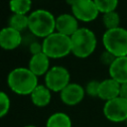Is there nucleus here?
Instances as JSON below:
<instances>
[{
	"instance_id": "nucleus-1",
	"label": "nucleus",
	"mask_w": 127,
	"mask_h": 127,
	"mask_svg": "<svg viewBox=\"0 0 127 127\" xmlns=\"http://www.w3.org/2000/svg\"><path fill=\"white\" fill-rule=\"evenodd\" d=\"M38 84V76L28 67H15L7 75L8 87L18 95H30Z\"/></svg>"
},
{
	"instance_id": "nucleus-2",
	"label": "nucleus",
	"mask_w": 127,
	"mask_h": 127,
	"mask_svg": "<svg viewBox=\"0 0 127 127\" xmlns=\"http://www.w3.org/2000/svg\"><path fill=\"white\" fill-rule=\"evenodd\" d=\"M28 30L37 38L45 39L56 31V17L46 9H37L28 15Z\"/></svg>"
},
{
	"instance_id": "nucleus-3",
	"label": "nucleus",
	"mask_w": 127,
	"mask_h": 127,
	"mask_svg": "<svg viewBox=\"0 0 127 127\" xmlns=\"http://www.w3.org/2000/svg\"><path fill=\"white\" fill-rule=\"evenodd\" d=\"M71 54L79 59L88 58L96 49L97 39L88 28H79L71 37Z\"/></svg>"
},
{
	"instance_id": "nucleus-4",
	"label": "nucleus",
	"mask_w": 127,
	"mask_h": 127,
	"mask_svg": "<svg viewBox=\"0 0 127 127\" xmlns=\"http://www.w3.org/2000/svg\"><path fill=\"white\" fill-rule=\"evenodd\" d=\"M43 53L50 59H62L71 54L70 37L57 31L43 39Z\"/></svg>"
},
{
	"instance_id": "nucleus-5",
	"label": "nucleus",
	"mask_w": 127,
	"mask_h": 127,
	"mask_svg": "<svg viewBox=\"0 0 127 127\" xmlns=\"http://www.w3.org/2000/svg\"><path fill=\"white\" fill-rule=\"evenodd\" d=\"M102 44L105 51L116 58L127 56V29L118 27L106 30L102 36Z\"/></svg>"
},
{
	"instance_id": "nucleus-6",
	"label": "nucleus",
	"mask_w": 127,
	"mask_h": 127,
	"mask_svg": "<svg viewBox=\"0 0 127 127\" xmlns=\"http://www.w3.org/2000/svg\"><path fill=\"white\" fill-rule=\"evenodd\" d=\"M45 85L52 92H61L69 82L70 74L67 68L63 65H54L44 76Z\"/></svg>"
},
{
	"instance_id": "nucleus-7",
	"label": "nucleus",
	"mask_w": 127,
	"mask_h": 127,
	"mask_svg": "<svg viewBox=\"0 0 127 127\" xmlns=\"http://www.w3.org/2000/svg\"><path fill=\"white\" fill-rule=\"evenodd\" d=\"M103 115L111 122L119 123L127 120V99L118 96L105 101L103 106Z\"/></svg>"
},
{
	"instance_id": "nucleus-8",
	"label": "nucleus",
	"mask_w": 127,
	"mask_h": 127,
	"mask_svg": "<svg viewBox=\"0 0 127 127\" xmlns=\"http://www.w3.org/2000/svg\"><path fill=\"white\" fill-rule=\"evenodd\" d=\"M70 8L71 14L78 21L84 23L94 21L99 14L93 0H76Z\"/></svg>"
},
{
	"instance_id": "nucleus-9",
	"label": "nucleus",
	"mask_w": 127,
	"mask_h": 127,
	"mask_svg": "<svg viewBox=\"0 0 127 127\" xmlns=\"http://www.w3.org/2000/svg\"><path fill=\"white\" fill-rule=\"evenodd\" d=\"M85 95V89L78 83L69 82L61 92L60 98L63 103L68 106H73L81 102Z\"/></svg>"
},
{
	"instance_id": "nucleus-10",
	"label": "nucleus",
	"mask_w": 127,
	"mask_h": 127,
	"mask_svg": "<svg viewBox=\"0 0 127 127\" xmlns=\"http://www.w3.org/2000/svg\"><path fill=\"white\" fill-rule=\"evenodd\" d=\"M23 41L22 33L11 28L10 26L4 27L0 30V48L6 51L17 49Z\"/></svg>"
},
{
	"instance_id": "nucleus-11",
	"label": "nucleus",
	"mask_w": 127,
	"mask_h": 127,
	"mask_svg": "<svg viewBox=\"0 0 127 127\" xmlns=\"http://www.w3.org/2000/svg\"><path fill=\"white\" fill-rule=\"evenodd\" d=\"M78 20L70 13H64L56 17V31L65 36L71 37L80 27Z\"/></svg>"
},
{
	"instance_id": "nucleus-12",
	"label": "nucleus",
	"mask_w": 127,
	"mask_h": 127,
	"mask_svg": "<svg viewBox=\"0 0 127 127\" xmlns=\"http://www.w3.org/2000/svg\"><path fill=\"white\" fill-rule=\"evenodd\" d=\"M50 58L44 54L43 52L40 54H36V55H32L29 63H28V68L34 73L36 74L38 77L42 76L48 72V70L51 68L50 65Z\"/></svg>"
},
{
	"instance_id": "nucleus-13",
	"label": "nucleus",
	"mask_w": 127,
	"mask_h": 127,
	"mask_svg": "<svg viewBox=\"0 0 127 127\" xmlns=\"http://www.w3.org/2000/svg\"><path fill=\"white\" fill-rule=\"evenodd\" d=\"M119 94H120V83L118 81H116L111 77L100 81L97 97H99L104 101H108L118 97Z\"/></svg>"
},
{
	"instance_id": "nucleus-14",
	"label": "nucleus",
	"mask_w": 127,
	"mask_h": 127,
	"mask_svg": "<svg viewBox=\"0 0 127 127\" xmlns=\"http://www.w3.org/2000/svg\"><path fill=\"white\" fill-rule=\"evenodd\" d=\"M108 68L111 78L119 83L127 82V56L116 58Z\"/></svg>"
},
{
	"instance_id": "nucleus-15",
	"label": "nucleus",
	"mask_w": 127,
	"mask_h": 127,
	"mask_svg": "<svg viewBox=\"0 0 127 127\" xmlns=\"http://www.w3.org/2000/svg\"><path fill=\"white\" fill-rule=\"evenodd\" d=\"M32 103L37 107H45L50 104L52 99V91L45 84H38L30 94Z\"/></svg>"
},
{
	"instance_id": "nucleus-16",
	"label": "nucleus",
	"mask_w": 127,
	"mask_h": 127,
	"mask_svg": "<svg viewBox=\"0 0 127 127\" xmlns=\"http://www.w3.org/2000/svg\"><path fill=\"white\" fill-rule=\"evenodd\" d=\"M46 127H72L70 117L64 112H55L49 116Z\"/></svg>"
},
{
	"instance_id": "nucleus-17",
	"label": "nucleus",
	"mask_w": 127,
	"mask_h": 127,
	"mask_svg": "<svg viewBox=\"0 0 127 127\" xmlns=\"http://www.w3.org/2000/svg\"><path fill=\"white\" fill-rule=\"evenodd\" d=\"M9 8L12 14L29 15L32 9V0H10Z\"/></svg>"
},
{
	"instance_id": "nucleus-18",
	"label": "nucleus",
	"mask_w": 127,
	"mask_h": 127,
	"mask_svg": "<svg viewBox=\"0 0 127 127\" xmlns=\"http://www.w3.org/2000/svg\"><path fill=\"white\" fill-rule=\"evenodd\" d=\"M28 24H29L28 15H23V14H12L8 22V26L21 33L24 30L28 29Z\"/></svg>"
},
{
	"instance_id": "nucleus-19",
	"label": "nucleus",
	"mask_w": 127,
	"mask_h": 127,
	"mask_svg": "<svg viewBox=\"0 0 127 127\" xmlns=\"http://www.w3.org/2000/svg\"><path fill=\"white\" fill-rule=\"evenodd\" d=\"M102 22L106 30H111L120 27V16L116 11L108 12L103 14L102 17Z\"/></svg>"
},
{
	"instance_id": "nucleus-20",
	"label": "nucleus",
	"mask_w": 127,
	"mask_h": 127,
	"mask_svg": "<svg viewBox=\"0 0 127 127\" xmlns=\"http://www.w3.org/2000/svg\"><path fill=\"white\" fill-rule=\"evenodd\" d=\"M99 13L105 14L115 11L118 6V0H93Z\"/></svg>"
},
{
	"instance_id": "nucleus-21",
	"label": "nucleus",
	"mask_w": 127,
	"mask_h": 127,
	"mask_svg": "<svg viewBox=\"0 0 127 127\" xmlns=\"http://www.w3.org/2000/svg\"><path fill=\"white\" fill-rule=\"evenodd\" d=\"M11 107V100L9 95L5 92L0 90V118L6 116Z\"/></svg>"
},
{
	"instance_id": "nucleus-22",
	"label": "nucleus",
	"mask_w": 127,
	"mask_h": 127,
	"mask_svg": "<svg viewBox=\"0 0 127 127\" xmlns=\"http://www.w3.org/2000/svg\"><path fill=\"white\" fill-rule=\"evenodd\" d=\"M99 83L100 81L98 80H90L87 82L85 86V93L88 94L89 96L95 97L98 96V88H99Z\"/></svg>"
},
{
	"instance_id": "nucleus-23",
	"label": "nucleus",
	"mask_w": 127,
	"mask_h": 127,
	"mask_svg": "<svg viewBox=\"0 0 127 127\" xmlns=\"http://www.w3.org/2000/svg\"><path fill=\"white\" fill-rule=\"evenodd\" d=\"M115 59H116V57L113 56L111 53H109V52H107V51H104V52L101 54V57H100L101 62H102L104 64L108 65V67L112 64V63L114 62Z\"/></svg>"
},
{
	"instance_id": "nucleus-24",
	"label": "nucleus",
	"mask_w": 127,
	"mask_h": 127,
	"mask_svg": "<svg viewBox=\"0 0 127 127\" xmlns=\"http://www.w3.org/2000/svg\"><path fill=\"white\" fill-rule=\"evenodd\" d=\"M29 51L31 53V55H36V54H40L43 52V46L42 43L39 42H33L29 45Z\"/></svg>"
},
{
	"instance_id": "nucleus-25",
	"label": "nucleus",
	"mask_w": 127,
	"mask_h": 127,
	"mask_svg": "<svg viewBox=\"0 0 127 127\" xmlns=\"http://www.w3.org/2000/svg\"><path fill=\"white\" fill-rule=\"evenodd\" d=\"M119 96L127 99V82L120 83V94Z\"/></svg>"
},
{
	"instance_id": "nucleus-26",
	"label": "nucleus",
	"mask_w": 127,
	"mask_h": 127,
	"mask_svg": "<svg viewBox=\"0 0 127 127\" xmlns=\"http://www.w3.org/2000/svg\"><path fill=\"white\" fill-rule=\"evenodd\" d=\"M75 1H76V0H65L66 4H67V5H69L70 7H71V6L74 4V2H75Z\"/></svg>"
},
{
	"instance_id": "nucleus-27",
	"label": "nucleus",
	"mask_w": 127,
	"mask_h": 127,
	"mask_svg": "<svg viewBox=\"0 0 127 127\" xmlns=\"http://www.w3.org/2000/svg\"><path fill=\"white\" fill-rule=\"evenodd\" d=\"M24 127H37V126H35V125H26Z\"/></svg>"
},
{
	"instance_id": "nucleus-28",
	"label": "nucleus",
	"mask_w": 127,
	"mask_h": 127,
	"mask_svg": "<svg viewBox=\"0 0 127 127\" xmlns=\"http://www.w3.org/2000/svg\"><path fill=\"white\" fill-rule=\"evenodd\" d=\"M126 124H127V120H126Z\"/></svg>"
}]
</instances>
